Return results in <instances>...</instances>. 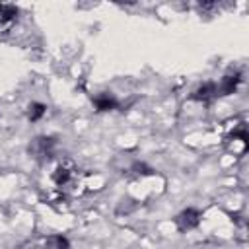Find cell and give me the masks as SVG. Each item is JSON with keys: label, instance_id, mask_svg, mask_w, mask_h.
<instances>
[{"label": "cell", "instance_id": "cell-1", "mask_svg": "<svg viewBox=\"0 0 249 249\" xmlns=\"http://www.w3.org/2000/svg\"><path fill=\"white\" fill-rule=\"evenodd\" d=\"M54 146H56V140L53 136H37L29 144V154L39 161H47V160H51Z\"/></svg>", "mask_w": 249, "mask_h": 249}, {"label": "cell", "instance_id": "cell-3", "mask_svg": "<svg viewBox=\"0 0 249 249\" xmlns=\"http://www.w3.org/2000/svg\"><path fill=\"white\" fill-rule=\"evenodd\" d=\"M214 97H218V88H216L214 82H206V84L198 86V88L193 91V95H191V99L200 101V103H210Z\"/></svg>", "mask_w": 249, "mask_h": 249}, {"label": "cell", "instance_id": "cell-11", "mask_svg": "<svg viewBox=\"0 0 249 249\" xmlns=\"http://www.w3.org/2000/svg\"><path fill=\"white\" fill-rule=\"evenodd\" d=\"M53 241H54V249H70V241L64 235H54Z\"/></svg>", "mask_w": 249, "mask_h": 249}, {"label": "cell", "instance_id": "cell-9", "mask_svg": "<svg viewBox=\"0 0 249 249\" xmlns=\"http://www.w3.org/2000/svg\"><path fill=\"white\" fill-rule=\"evenodd\" d=\"M132 171H134L136 175H154V173H156V169H152L150 165H146V163H142V161L132 163Z\"/></svg>", "mask_w": 249, "mask_h": 249}, {"label": "cell", "instance_id": "cell-8", "mask_svg": "<svg viewBox=\"0 0 249 249\" xmlns=\"http://www.w3.org/2000/svg\"><path fill=\"white\" fill-rule=\"evenodd\" d=\"M70 179H72V171H70L66 165H58V167L54 169V173H53V181H54L58 187L66 185Z\"/></svg>", "mask_w": 249, "mask_h": 249}, {"label": "cell", "instance_id": "cell-2", "mask_svg": "<svg viewBox=\"0 0 249 249\" xmlns=\"http://www.w3.org/2000/svg\"><path fill=\"white\" fill-rule=\"evenodd\" d=\"M200 218H202L200 210H196V208H185L181 214H177L175 224H177L179 231H191V230L198 228Z\"/></svg>", "mask_w": 249, "mask_h": 249}, {"label": "cell", "instance_id": "cell-5", "mask_svg": "<svg viewBox=\"0 0 249 249\" xmlns=\"http://www.w3.org/2000/svg\"><path fill=\"white\" fill-rule=\"evenodd\" d=\"M91 101H93V105H95V111H99V113H103V111H113V109L119 107V101H117V97H115L111 91H101V93L95 95Z\"/></svg>", "mask_w": 249, "mask_h": 249}, {"label": "cell", "instance_id": "cell-10", "mask_svg": "<svg viewBox=\"0 0 249 249\" xmlns=\"http://www.w3.org/2000/svg\"><path fill=\"white\" fill-rule=\"evenodd\" d=\"M231 138H239V140L243 142V146H245V148L249 146V134H247V128H245V126L235 128V130L231 132Z\"/></svg>", "mask_w": 249, "mask_h": 249}, {"label": "cell", "instance_id": "cell-6", "mask_svg": "<svg viewBox=\"0 0 249 249\" xmlns=\"http://www.w3.org/2000/svg\"><path fill=\"white\" fill-rule=\"evenodd\" d=\"M18 14H19L18 6H14V4H0V29L10 25V23H14L18 19Z\"/></svg>", "mask_w": 249, "mask_h": 249}, {"label": "cell", "instance_id": "cell-7", "mask_svg": "<svg viewBox=\"0 0 249 249\" xmlns=\"http://www.w3.org/2000/svg\"><path fill=\"white\" fill-rule=\"evenodd\" d=\"M45 113H47V105H45V103L33 101V103H29V107H27V119H29L31 123H37L39 119H43Z\"/></svg>", "mask_w": 249, "mask_h": 249}, {"label": "cell", "instance_id": "cell-4", "mask_svg": "<svg viewBox=\"0 0 249 249\" xmlns=\"http://www.w3.org/2000/svg\"><path fill=\"white\" fill-rule=\"evenodd\" d=\"M239 82H241V74H239V72H235V74H226V76L220 80V84H216L218 95H231V93L237 89Z\"/></svg>", "mask_w": 249, "mask_h": 249}]
</instances>
